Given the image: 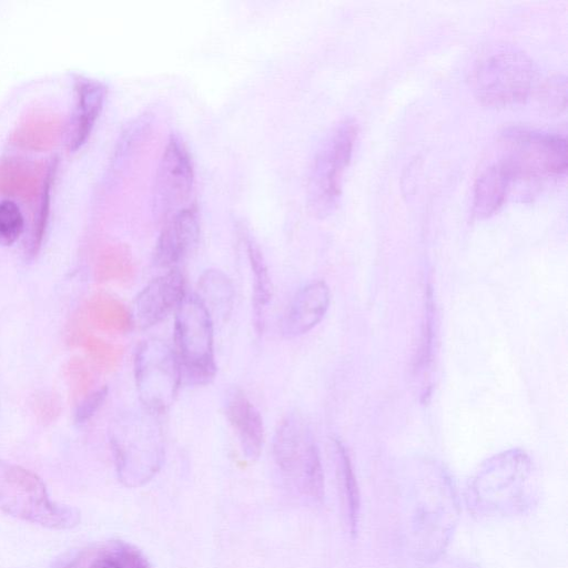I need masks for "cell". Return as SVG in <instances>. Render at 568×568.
<instances>
[{
  "mask_svg": "<svg viewBox=\"0 0 568 568\" xmlns=\"http://www.w3.org/2000/svg\"><path fill=\"white\" fill-rule=\"evenodd\" d=\"M459 513L458 493L442 466L424 462L408 474L399 493V537L410 565L423 568L444 554Z\"/></svg>",
  "mask_w": 568,
  "mask_h": 568,
  "instance_id": "obj_1",
  "label": "cell"
},
{
  "mask_svg": "<svg viewBox=\"0 0 568 568\" xmlns=\"http://www.w3.org/2000/svg\"><path fill=\"white\" fill-rule=\"evenodd\" d=\"M464 496L468 511L479 519H500L527 513L539 498L531 458L519 448L489 457L468 480Z\"/></svg>",
  "mask_w": 568,
  "mask_h": 568,
  "instance_id": "obj_2",
  "label": "cell"
},
{
  "mask_svg": "<svg viewBox=\"0 0 568 568\" xmlns=\"http://www.w3.org/2000/svg\"><path fill=\"white\" fill-rule=\"evenodd\" d=\"M158 415L144 407L128 412L112 430L110 440L118 476L126 486L148 483L162 466L164 436Z\"/></svg>",
  "mask_w": 568,
  "mask_h": 568,
  "instance_id": "obj_3",
  "label": "cell"
},
{
  "mask_svg": "<svg viewBox=\"0 0 568 568\" xmlns=\"http://www.w3.org/2000/svg\"><path fill=\"white\" fill-rule=\"evenodd\" d=\"M0 511L52 530L78 526V508L53 500L43 480L30 469L0 458Z\"/></svg>",
  "mask_w": 568,
  "mask_h": 568,
  "instance_id": "obj_4",
  "label": "cell"
},
{
  "mask_svg": "<svg viewBox=\"0 0 568 568\" xmlns=\"http://www.w3.org/2000/svg\"><path fill=\"white\" fill-rule=\"evenodd\" d=\"M536 75L531 59L523 50L507 43L496 44L476 59L470 84L481 103L506 106L528 98Z\"/></svg>",
  "mask_w": 568,
  "mask_h": 568,
  "instance_id": "obj_5",
  "label": "cell"
},
{
  "mask_svg": "<svg viewBox=\"0 0 568 568\" xmlns=\"http://www.w3.org/2000/svg\"><path fill=\"white\" fill-rule=\"evenodd\" d=\"M273 458L285 485L312 505L324 498V473L313 435L296 414H287L273 438Z\"/></svg>",
  "mask_w": 568,
  "mask_h": 568,
  "instance_id": "obj_6",
  "label": "cell"
},
{
  "mask_svg": "<svg viewBox=\"0 0 568 568\" xmlns=\"http://www.w3.org/2000/svg\"><path fill=\"white\" fill-rule=\"evenodd\" d=\"M174 338L182 383L209 384L216 374L213 318L195 294H185L175 310Z\"/></svg>",
  "mask_w": 568,
  "mask_h": 568,
  "instance_id": "obj_7",
  "label": "cell"
},
{
  "mask_svg": "<svg viewBox=\"0 0 568 568\" xmlns=\"http://www.w3.org/2000/svg\"><path fill=\"white\" fill-rule=\"evenodd\" d=\"M503 142L499 162L511 182H539L566 173L567 142L560 135L513 126L505 130Z\"/></svg>",
  "mask_w": 568,
  "mask_h": 568,
  "instance_id": "obj_8",
  "label": "cell"
},
{
  "mask_svg": "<svg viewBox=\"0 0 568 568\" xmlns=\"http://www.w3.org/2000/svg\"><path fill=\"white\" fill-rule=\"evenodd\" d=\"M356 136V121L347 118L329 130L317 149L307 184L308 206L317 217L329 215L338 204Z\"/></svg>",
  "mask_w": 568,
  "mask_h": 568,
  "instance_id": "obj_9",
  "label": "cell"
},
{
  "mask_svg": "<svg viewBox=\"0 0 568 568\" xmlns=\"http://www.w3.org/2000/svg\"><path fill=\"white\" fill-rule=\"evenodd\" d=\"M134 378L142 407L160 414L174 402L182 382L176 353L165 342H142L134 357Z\"/></svg>",
  "mask_w": 568,
  "mask_h": 568,
  "instance_id": "obj_10",
  "label": "cell"
},
{
  "mask_svg": "<svg viewBox=\"0 0 568 568\" xmlns=\"http://www.w3.org/2000/svg\"><path fill=\"white\" fill-rule=\"evenodd\" d=\"M194 184L191 155L183 140L171 134L163 150L153 186V213L166 221L186 205Z\"/></svg>",
  "mask_w": 568,
  "mask_h": 568,
  "instance_id": "obj_11",
  "label": "cell"
},
{
  "mask_svg": "<svg viewBox=\"0 0 568 568\" xmlns=\"http://www.w3.org/2000/svg\"><path fill=\"white\" fill-rule=\"evenodd\" d=\"M184 285V277L178 267L153 278L134 301V324L146 329L162 322L185 296Z\"/></svg>",
  "mask_w": 568,
  "mask_h": 568,
  "instance_id": "obj_12",
  "label": "cell"
},
{
  "mask_svg": "<svg viewBox=\"0 0 568 568\" xmlns=\"http://www.w3.org/2000/svg\"><path fill=\"white\" fill-rule=\"evenodd\" d=\"M199 237L197 211L194 205L184 206L165 221L154 247V264L176 268L196 247Z\"/></svg>",
  "mask_w": 568,
  "mask_h": 568,
  "instance_id": "obj_13",
  "label": "cell"
},
{
  "mask_svg": "<svg viewBox=\"0 0 568 568\" xmlns=\"http://www.w3.org/2000/svg\"><path fill=\"white\" fill-rule=\"evenodd\" d=\"M331 292L323 281H314L296 292L282 320V334L297 337L313 329L325 316Z\"/></svg>",
  "mask_w": 568,
  "mask_h": 568,
  "instance_id": "obj_14",
  "label": "cell"
},
{
  "mask_svg": "<svg viewBox=\"0 0 568 568\" xmlns=\"http://www.w3.org/2000/svg\"><path fill=\"white\" fill-rule=\"evenodd\" d=\"M224 413L237 435L243 455L250 460L257 459L264 443L263 419L257 408L241 388L233 387L225 394Z\"/></svg>",
  "mask_w": 568,
  "mask_h": 568,
  "instance_id": "obj_15",
  "label": "cell"
},
{
  "mask_svg": "<svg viewBox=\"0 0 568 568\" xmlns=\"http://www.w3.org/2000/svg\"><path fill=\"white\" fill-rule=\"evenodd\" d=\"M334 460L343 521L348 535L355 538L361 520L359 488L347 450L337 439L334 440Z\"/></svg>",
  "mask_w": 568,
  "mask_h": 568,
  "instance_id": "obj_16",
  "label": "cell"
},
{
  "mask_svg": "<svg viewBox=\"0 0 568 568\" xmlns=\"http://www.w3.org/2000/svg\"><path fill=\"white\" fill-rule=\"evenodd\" d=\"M510 183L511 179L499 161L485 169L474 185L475 215L485 219L496 213L506 200Z\"/></svg>",
  "mask_w": 568,
  "mask_h": 568,
  "instance_id": "obj_17",
  "label": "cell"
},
{
  "mask_svg": "<svg viewBox=\"0 0 568 568\" xmlns=\"http://www.w3.org/2000/svg\"><path fill=\"white\" fill-rule=\"evenodd\" d=\"M196 297L212 318L225 321L232 312L235 291L231 278L222 271L210 268L199 277Z\"/></svg>",
  "mask_w": 568,
  "mask_h": 568,
  "instance_id": "obj_18",
  "label": "cell"
},
{
  "mask_svg": "<svg viewBox=\"0 0 568 568\" xmlns=\"http://www.w3.org/2000/svg\"><path fill=\"white\" fill-rule=\"evenodd\" d=\"M246 251L252 271L253 322L257 334L264 329L265 314L272 298V282L266 263L257 243L246 236Z\"/></svg>",
  "mask_w": 568,
  "mask_h": 568,
  "instance_id": "obj_19",
  "label": "cell"
},
{
  "mask_svg": "<svg viewBox=\"0 0 568 568\" xmlns=\"http://www.w3.org/2000/svg\"><path fill=\"white\" fill-rule=\"evenodd\" d=\"M105 88L94 80H83L78 87V111L71 145L73 149L81 146L99 116L105 98Z\"/></svg>",
  "mask_w": 568,
  "mask_h": 568,
  "instance_id": "obj_20",
  "label": "cell"
},
{
  "mask_svg": "<svg viewBox=\"0 0 568 568\" xmlns=\"http://www.w3.org/2000/svg\"><path fill=\"white\" fill-rule=\"evenodd\" d=\"M24 219L20 207L10 200L0 202V244L12 245L23 233Z\"/></svg>",
  "mask_w": 568,
  "mask_h": 568,
  "instance_id": "obj_21",
  "label": "cell"
},
{
  "mask_svg": "<svg viewBox=\"0 0 568 568\" xmlns=\"http://www.w3.org/2000/svg\"><path fill=\"white\" fill-rule=\"evenodd\" d=\"M87 313L97 326L110 328L120 325L118 307L106 298L95 297L91 300L87 306Z\"/></svg>",
  "mask_w": 568,
  "mask_h": 568,
  "instance_id": "obj_22",
  "label": "cell"
},
{
  "mask_svg": "<svg viewBox=\"0 0 568 568\" xmlns=\"http://www.w3.org/2000/svg\"><path fill=\"white\" fill-rule=\"evenodd\" d=\"M544 104L551 110H561L566 106L567 81L562 75L549 78L540 89Z\"/></svg>",
  "mask_w": 568,
  "mask_h": 568,
  "instance_id": "obj_23",
  "label": "cell"
},
{
  "mask_svg": "<svg viewBox=\"0 0 568 568\" xmlns=\"http://www.w3.org/2000/svg\"><path fill=\"white\" fill-rule=\"evenodd\" d=\"M109 552L120 561L123 568H151L145 556L136 547L123 540H113Z\"/></svg>",
  "mask_w": 568,
  "mask_h": 568,
  "instance_id": "obj_24",
  "label": "cell"
},
{
  "mask_svg": "<svg viewBox=\"0 0 568 568\" xmlns=\"http://www.w3.org/2000/svg\"><path fill=\"white\" fill-rule=\"evenodd\" d=\"M32 406L37 418L44 424L55 420L61 412L60 398L52 392L36 395Z\"/></svg>",
  "mask_w": 568,
  "mask_h": 568,
  "instance_id": "obj_25",
  "label": "cell"
},
{
  "mask_svg": "<svg viewBox=\"0 0 568 568\" xmlns=\"http://www.w3.org/2000/svg\"><path fill=\"white\" fill-rule=\"evenodd\" d=\"M65 375L69 382L71 392L74 396L88 395L90 385V374L84 363L78 358H72L65 367Z\"/></svg>",
  "mask_w": 568,
  "mask_h": 568,
  "instance_id": "obj_26",
  "label": "cell"
},
{
  "mask_svg": "<svg viewBox=\"0 0 568 568\" xmlns=\"http://www.w3.org/2000/svg\"><path fill=\"white\" fill-rule=\"evenodd\" d=\"M108 392V386H102L85 395L75 408V423L83 424L89 420L104 403Z\"/></svg>",
  "mask_w": 568,
  "mask_h": 568,
  "instance_id": "obj_27",
  "label": "cell"
},
{
  "mask_svg": "<svg viewBox=\"0 0 568 568\" xmlns=\"http://www.w3.org/2000/svg\"><path fill=\"white\" fill-rule=\"evenodd\" d=\"M83 552L80 550H70L61 555L50 568H81Z\"/></svg>",
  "mask_w": 568,
  "mask_h": 568,
  "instance_id": "obj_28",
  "label": "cell"
},
{
  "mask_svg": "<svg viewBox=\"0 0 568 568\" xmlns=\"http://www.w3.org/2000/svg\"><path fill=\"white\" fill-rule=\"evenodd\" d=\"M89 568H123V566L108 551L95 558Z\"/></svg>",
  "mask_w": 568,
  "mask_h": 568,
  "instance_id": "obj_29",
  "label": "cell"
}]
</instances>
